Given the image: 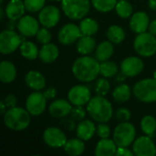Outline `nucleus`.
I'll return each instance as SVG.
<instances>
[{"label":"nucleus","mask_w":156,"mask_h":156,"mask_svg":"<svg viewBox=\"0 0 156 156\" xmlns=\"http://www.w3.org/2000/svg\"><path fill=\"white\" fill-rule=\"evenodd\" d=\"M101 63L93 57L83 55L78 58L72 65V73L77 80L82 82H90L100 74Z\"/></svg>","instance_id":"obj_1"},{"label":"nucleus","mask_w":156,"mask_h":156,"mask_svg":"<svg viewBox=\"0 0 156 156\" xmlns=\"http://www.w3.org/2000/svg\"><path fill=\"white\" fill-rule=\"evenodd\" d=\"M87 112L92 120L100 123L108 122L113 115L112 103L103 96L99 95L90 99L87 105Z\"/></svg>","instance_id":"obj_2"},{"label":"nucleus","mask_w":156,"mask_h":156,"mask_svg":"<svg viewBox=\"0 0 156 156\" xmlns=\"http://www.w3.org/2000/svg\"><path fill=\"white\" fill-rule=\"evenodd\" d=\"M30 113L21 107H13L4 114V123L5 127L13 131H23L30 124Z\"/></svg>","instance_id":"obj_3"},{"label":"nucleus","mask_w":156,"mask_h":156,"mask_svg":"<svg viewBox=\"0 0 156 156\" xmlns=\"http://www.w3.org/2000/svg\"><path fill=\"white\" fill-rule=\"evenodd\" d=\"M90 0H62L61 8L70 19L79 20L87 16L90 11Z\"/></svg>","instance_id":"obj_4"},{"label":"nucleus","mask_w":156,"mask_h":156,"mask_svg":"<svg viewBox=\"0 0 156 156\" xmlns=\"http://www.w3.org/2000/svg\"><path fill=\"white\" fill-rule=\"evenodd\" d=\"M133 91L136 99L142 102L156 101V80L154 79L142 80L133 86Z\"/></svg>","instance_id":"obj_5"},{"label":"nucleus","mask_w":156,"mask_h":156,"mask_svg":"<svg viewBox=\"0 0 156 156\" xmlns=\"http://www.w3.org/2000/svg\"><path fill=\"white\" fill-rule=\"evenodd\" d=\"M133 47L140 56L145 58L152 57L156 53L155 36L146 31L140 33L134 39Z\"/></svg>","instance_id":"obj_6"},{"label":"nucleus","mask_w":156,"mask_h":156,"mask_svg":"<svg viewBox=\"0 0 156 156\" xmlns=\"http://www.w3.org/2000/svg\"><path fill=\"white\" fill-rule=\"evenodd\" d=\"M136 130L133 124L128 122L119 123L113 132V141L118 147H128L135 139Z\"/></svg>","instance_id":"obj_7"},{"label":"nucleus","mask_w":156,"mask_h":156,"mask_svg":"<svg viewBox=\"0 0 156 156\" xmlns=\"http://www.w3.org/2000/svg\"><path fill=\"white\" fill-rule=\"evenodd\" d=\"M22 42V37H20L16 32L5 29L0 34V52L4 55L10 54L17 49Z\"/></svg>","instance_id":"obj_8"},{"label":"nucleus","mask_w":156,"mask_h":156,"mask_svg":"<svg viewBox=\"0 0 156 156\" xmlns=\"http://www.w3.org/2000/svg\"><path fill=\"white\" fill-rule=\"evenodd\" d=\"M47 99L43 93L37 91L30 93L26 100V109L33 116L41 115L47 106Z\"/></svg>","instance_id":"obj_9"},{"label":"nucleus","mask_w":156,"mask_h":156,"mask_svg":"<svg viewBox=\"0 0 156 156\" xmlns=\"http://www.w3.org/2000/svg\"><path fill=\"white\" fill-rule=\"evenodd\" d=\"M68 98L71 104L76 106H83L89 103L91 99V94L87 86L75 85L69 90Z\"/></svg>","instance_id":"obj_10"},{"label":"nucleus","mask_w":156,"mask_h":156,"mask_svg":"<svg viewBox=\"0 0 156 156\" xmlns=\"http://www.w3.org/2000/svg\"><path fill=\"white\" fill-rule=\"evenodd\" d=\"M133 152L136 156H155L156 146L150 136H141L133 142Z\"/></svg>","instance_id":"obj_11"},{"label":"nucleus","mask_w":156,"mask_h":156,"mask_svg":"<svg viewBox=\"0 0 156 156\" xmlns=\"http://www.w3.org/2000/svg\"><path fill=\"white\" fill-rule=\"evenodd\" d=\"M43 140L47 145L52 148L63 147L67 143L65 133L57 127H48L43 133Z\"/></svg>","instance_id":"obj_12"},{"label":"nucleus","mask_w":156,"mask_h":156,"mask_svg":"<svg viewBox=\"0 0 156 156\" xmlns=\"http://www.w3.org/2000/svg\"><path fill=\"white\" fill-rule=\"evenodd\" d=\"M60 19V12L55 5L44 6L38 14L39 23L48 28L54 27Z\"/></svg>","instance_id":"obj_13"},{"label":"nucleus","mask_w":156,"mask_h":156,"mask_svg":"<svg viewBox=\"0 0 156 156\" xmlns=\"http://www.w3.org/2000/svg\"><path fill=\"white\" fill-rule=\"evenodd\" d=\"M83 36L80 27L74 24H67L64 25L58 31V41L62 45H70L76 42L80 37Z\"/></svg>","instance_id":"obj_14"},{"label":"nucleus","mask_w":156,"mask_h":156,"mask_svg":"<svg viewBox=\"0 0 156 156\" xmlns=\"http://www.w3.org/2000/svg\"><path fill=\"white\" fill-rule=\"evenodd\" d=\"M144 68V61L137 57H129L121 63V70L127 77H136Z\"/></svg>","instance_id":"obj_15"},{"label":"nucleus","mask_w":156,"mask_h":156,"mask_svg":"<svg viewBox=\"0 0 156 156\" xmlns=\"http://www.w3.org/2000/svg\"><path fill=\"white\" fill-rule=\"evenodd\" d=\"M16 27L24 37H34L39 30V24L35 17L25 16L18 20Z\"/></svg>","instance_id":"obj_16"},{"label":"nucleus","mask_w":156,"mask_h":156,"mask_svg":"<svg viewBox=\"0 0 156 156\" xmlns=\"http://www.w3.org/2000/svg\"><path fill=\"white\" fill-rule=\"evenodd\" d=\"M72 110V106L70 101H68L64 99H58L50 103L48 107V112L49 114L57 119L64 118L67 115L70 114V112Z\"/></svg>","instance_id":"obj_17"},{"label":"nucleus","mask_w":156,"mask_h":156,"mask_svg":"<svg viewBox=\"0 0 156 156\" xmlns=\"http://www.w3.org/2000/svg\"><path fill=\"white\" fill-rule=\"evenodd\" d=\"M149 16L145 12L143 11L134 13L130 20V27L136 34L145 32L149 27Z\"/></svg>","instance_id":"obj_18"},{"label":"nucleus","mask_w":156,"mask_h":156,"mask_svg":"<svg viewBox=\"0 0 156 156\" xmlns=\"http://www.w3.org/2000/svg\"><path fill=\"white\" fill-rule=\"evenodd\" d=\"M26 85L33 90H41L46 87V79L38 71L30 70L25 76Z\"/></svg>","instance_id":"obj_19"},{"label":"nucleus","mask_w":156,"mask_h":156,"mask_svg":"<svg viewBox=\"0 0 156 156\" xmlns=\"http://www.w3.org/2000/svg\"><path fill=\"white\" fill-rule=\"evenodd\" d=\"M26 7L22 0H10L5 6V15L9 19L19 20L25 13Z\"/></svg>","instance_id":"obj_20"},{"label":"nucleus","mask_w":156,"mask_h":156,"mask_svg":"<svg viewBox=\"0 0 156 156\" xmlns=\"http://www.w3.org/2000/svg\"><path fill=\"white\" fill-rule=\"evenodd\" d=\"M117 144L113 140L105 138L101 139L96 145L95 155L96 156H113L117 151Z\"/></svg>","instance_id":"obj_21"},{"label":"nucleus","mask_w":156,"mask_h":156,"mask_svg":"<svg viewBox=\"0 0 156 156\" xmlns=\"http://www.w3.org/2000/svg\"><path fill=\"white\" fill-rule=\"evenodd\" d=\"M59 55L58 47L53 43L44 44L39 50L38 57L40 60L44 63H52L54 62Z\"/></svg>","instance_id":"obj_22"},{"label":"nucleus","mask_w":156,"mask_h":156,"mask_svg":"<svg viewBox=\"0 0 156 156\" xmlns=\"http://www.w3.org/2000/svg\"><path fill=\"white\" fill-rule=\"evenodd\" d=\"M16 77V69L15 65L7 60H3L0 63V80L3 83L8 84L15 80Z\"/></svg>","instance_id":"obj_23"},{"label":"nucleus","mask_w":156,"mask_h":156,"mask_svg":"<svg viewBox=\"0 0 156 156\" xmlns=\"http://www.w3.org/2000/svg\"><path fill=\"white\" fill-rule=\"evenodd\" d=\"M96 128L94 123L90 120H82L80 122V123L77 126L76 132L78 138L83 140V141H89L90 140L94 133H95Z\"/></svg>","instance_id":"obj_24"},{"label":"nucleus","mask_w":156,"mask_h":156,"mask_svg":"<svg viewBox=\"0 0 156 156\" xmlns=\"http://www.w3.org/2000/svg\"><path fill=\"white\" fill-rule=\"evenodd\" d=\"M64 152L70 156H78L82 154L85 151V144L83 140L78 139H70L67 141L65 145L63 146Z\"/></svg>","instance_id":"obj_25"},{"label":"nucleus","mask_w":156,"mask_h":156,"mask_svg":"<svg viewBox=\"0 0 156 156\" xmlns=\"http://www.w3.org/2000/svg\"><path fill=\"white\" fill-rule=\"evenodd\" d=\"M96 48V41L91 36H81L78 40L77 50L81 55H89Z\"/></svg>","instance_id":"obj_26"},{"label":"nucleus","mask_w":156,"mask_h":156,"mask_svg":"<svg viewBox=\"0 0 156 156\" xmlns=\"http://www.w3.org/2000/svg\"><path fill=\"white\" fill-rule=\"evenodd\" d=\"M114 48L112 45V42L109 41H103L101 42L95 50V58L100 61L103 62L108 60L113 54Z\"/></svg>","instance_id":"obj_27"},{"label":"nucleus","mask_w":156,"mask_h":156,"mask_svg":"<svg viewBox=\"0 0 156 156\" xmlns=\"http://www.w3.org/2000/svg\"><path fill=\"white\" fill-rule=\"evenodd\" d=\"M20 54L23 58L28 60H34L38 57L39 51L37 47L31 41H24L21 43L20 47Z\"/></svg>","instance_id":"obj_28"},{"label":"nucleus","mask_w":156,"mask_h":156,"mask_svg":"<svg viewBox=\"0 0 156 156\" xmlns=\"http://www.w3.org/2000/svg\"><path fill=\"white\" fill-rule=\"evenodd\" d=\"M131 93L132 91H131V88L129 87V85L122 83L118 85L117 87H115L112 92V97L115 101L119 103H123L130 100Z\"/></svg>","instance_id":"obj_29"},{"label":"nucleus","mask_w":156,"mask_h":156,"mask_svg":"<svg viewBox=\"0 0 156 156\" xmlns=\"http://www.w3.org/2000/svg\"><path fill=\"white\" fill-rule=\"evenodd\" d=\"M80 28L83 36H92L99 30V25L97 21L92 18H83L80 24Z\"/></svg>","instance_id":"obj_30"},{"label":"nucleus","mask_w":156,"mask_h":156,"mask_svg":"<svg viewBox=\"0 0 156 156\" xmlns=\"http://www.w3.org/2000/svg\"><path fill=\"white\" fill-rule=\"evenodd\" d=\"M125 36L126 35H125V32L122 29V27H121L117 25L111 26L107 30L108 39L114 44L122 43L125 39Z\"/></svg>","instance_id":"obj_31"},{"label":"nucleus","mask_w":156,"mask_h":156,"mask_svg":"<svg viewBox=\"0 0 156 156\" xmlns=\"http://www.w3.org/2000/svg\"><path fill=\"white\" fill-rule=\"evenodd\" d=\"M141 129L144 134L153 137L156 131V120L151 115L144 116L141 121Z\"/></svg>","instance_id":"obj_32"},{"label":"nucleus","mask_w":156,"mask_h":156,"mask_svg":"<svg viewBox=\"0 0 156 156\" xmlns=\"http://www.w3.org/2000/svg\"><path fill=\"white\" fill-rule=\"evenodd\" d=\"M91 4L97 11L107 13L115 8L117 0H91Z\"/></svg>","instance_id":"obj_33"},{"label":"nucleus","mask_w":156,"mask_h":156,"mask_svg":"<svg viewBox=\"0 0 156 156\" xmlns=\"http://www.w3.org/2000/svg\"><path fill=\"white\" fill-rule=\"evenodd\" d=\"M117 15L122 18H128L132 16L133 8L130 2L127 0H120L115 6Z\"/></svg>","instance_id":"obj_34"},{"label":"nucleus","mask_w":156,"mask_h":156,"mask_svg":"<svg viewBox=\"0 0 156 156\" xmlns=\"http://www.w3.org/2000/svg\"><path fill=\"white\" fill-rule=\"evenodd\" d=\"M118 73V66L113 61H103L101 63V71L100 74H101L104 78H112L116 76Z\"/></svg>","instance_id":"obj_35"},{"label":"nucleus","mask_w":156,"mask_h":156,"mask_svg":"<svg viewBox=\"0 0 156 156\" xmlns=\"http://www.w3.org/2000/svg\"><path fill=\"white\" fill-rule=\"evenodd\" d=\"M111 89V85L109 81L105 78H101L95 82V92L99 96L105 97Z\"/></svg>","instance_id":"obj_36"},{"label":"nucleus","mask_w":156,"mask_h":156,"mask_svg":"<svg viewBox=\"0 0 156 156\" xmlns=\"http://www.w3.org/2000/svg\"><path fill=\"white\" fill-rule=\"evenodd\" d=\"M46 0H24L26 10L30 13L40 11L45 5Z\"/></svg>","instance_id":"obj_37"},{"label":"nucleus","mask_w":156,"mask_h":156,"mask_svg":"<svg viewBox=\"0 0 156 156\" xmlns=\"http://www.w3.org/2000/svg\"><path fill=\"white\" fill-rule=\"evenodd\" d=\"M37 39L39 43L41 44H48V43H50V40H51V33L49 32V30L48 29V27H43V28H40L37 33Z\"/></svg>","instance_id":"obj_38"},{"label":"nucleus","mask_w":156,"mask_h":156,"mask_svg":"<svg viewBox=\"0 0 156 156\" xmlns=\"http://www.w3.org/2000/svg\"><path fill=\"white\" fill-rule=\"evenodd\" d=\"M70 116L74 121L80 122V121L84 120V118L86 116V112L82 108V106L74 105V107H72V110L70 112Z\"/></svg>","instance_id":"obj_39"},{"label":"nucleus","mask_w":156,"mask_h":156,"mask_svg":"<svg viewBox=\"0 0 156 156\" xmlns=\"http://www.w3.org/2000/svg\"><path fill=\"white\" fill-rule=\"evenodd\" d=\"M131 112L126 108H120L115 112V118L119 122H128L131 119Z\"/></svg>","instance_id":"obj_40"},{"label":"nucleus","mask_w":156,"mask_h":156,"mask_svg":"<svg viewBox=\"0 0 156 156\" xmlns=\"http://www.w3.org/2000/svg\"><path fill=\"white\" fill-rule=\"evenodd\" d=\"M96 133L101 139H105L110 136L111 129L107 124H105V122H101L96 128Z\"/></svg>","instance_id":"obj_41"},{"label":"nucleus","mask_w":156,"mask_h":156,"mask_svg":"<svg viewBox=\"0 0 156 156\" xmlns=\"http://www.w3.org/2000/svg\"><path fill=\"white\" fill-rule=\"evenodd\" d=\"M3 101L5 104V106L7 107V109H10V108L16 107V105L17 103V99L14 94H8L5 97Z\"/></svg>","instance_id":"obj_42"},{"label":"nucleus","mask_w":156,"mask_h":156,"mask_svg":"<svg viewBox=\"0 0 156 156\" xmlns=\"http://www.w3.org/2000/svg\"><path fill=\"white\" fill-rule=\"evenodd\" d=\"M134 154L133 152L127 149V147H118L116 151V156H133Z\"/></svg>","instance_id":"obj_43"},{"label":"nucleus","mask_w":156,"mask_h":156,"mask_svg":"<svg viewBox=\"0 0 156 156\" xmlns=\"http://www.w3.org/2000/svg\"><path fill=\"white\" fill-rule=\"evenodd\" d=\"M44 96L46 97L47 100H53L57 96V90L55 88H48L44 90L43 92Z\"/></svg>","instance_id":"obj_44"},{"label":"nucleus","mask_w":156,"mask_h":156,"mask_svg":"<svg viewBox=\"0 0 156 156\" xmlns=\"http://www.w3.org/2000/svg\"><path fill=\"white\" fill-rule=\"evenodd\" d=\"M149 32L156 36V19L153 20L149 25Z\"/></svg>","instance_id":"obj_45"},{"label":"nucleus","mask_w":156,"mask_h":156,"mask_svg":"<svg viewBox=\"0 0 156 156\" xmlns=\"http://www.w3.org/2000/svg\"><path fill=\"white\" fill-rule=\"evenodd\" d=\"M17 24H16V20H12V19H9L8 22H6V29H10V30H14L15 27H16Z\"/></svg>","instance_id":"obj_46"},{"label":"nucleus","mask_w":156,"mask_h":156,"mask_svg":"<svg viewBox=\"0 0 156 156\" xmlns=\"http://www.w3.org/2000/svg\"><path fill=\"white\" fill-rule=\"evenodd\" d=\"M126 78H127V76L125 74H123L122 72H121V73H119L116 76V81H118V82H123Z\"/></svg>","instance_id":"obj_47"},{"label":"nucleus","mask_w":156,"mask_h":156,"mask_svg":"<svg viewBox=\"0 0 156 156\" xmlns=\"http://www.w3.org/2000/svg\"><path fill=\"white\" fill-rule=\"evenodd\" d=\"M6 111H7V107L5 106V104L2 101L0 102V112H1V114H5L6 112Z\"/></svg>","instance_id":"obj_48"},{"label":"nucleus","mask_w":156,"mask_h":156,"mask_svg":"<svg viewBox=\"0 0 156 156\" xmlns=\"http://www.w3.org/2000/svg\"><path fill=\"white\" fill-rule=\"evenodd\" d=\"M148 5H149V7L152 10L156 11V0H149L148 1Z\"/></svg>","instance_id":"obj_49"},{"label":"nucleus","mask_w":156,"mask_h":156,"mask_svg":"<svg viewBox=\"0 0 156 156\" xmlns=\"http://www.w3.org/2000/svg\"><path fill=\"white\" fill-rule=\"evenodd\" d=\"M5 11L4 12V9L3 8H0V20L2 21L4 19V16H5Z\"/></svg>","instance_id":"obj_50"},{"label":"nucleus","mask_w":156,"mask_h":156,"mask_svg":"<svg viewBox=\"0 0 156 156\" xmlns=\"http://www.w3.org/2000/svg\"><path fill=\"white\" fill-rule=\"evenodd\" d=\"M154 79L156 80V69H155V71L154 72Z\"/></svg>","instance_id":"obj_51"},{"label":"nucleus","mask_w":156,"mask_h":156,"mask_svg":"<svg viewBox=\"0 0 156 156\" xmlns=\"http://www.w3.org/2000/svg\"><path fill=\"white\" fill-rule=\"evenodd\" d=\"M49 1H60V0H49Z\"/></svg>","instance_id":"obj_52"},{"label":"nucleus","mask_w":156,"mask_h":156,"mask_svg":"<svg viewBox=\"0 0 156 156\" xmlns=\"http://www.w3.org/2000/svg\"><path fill=\"white\" fill-rule=\"evenodd\" d=\"M1 1V4H3V2H4V0H0Z\"/></svg>","instance_id":"obj_53"}]
</instances>
